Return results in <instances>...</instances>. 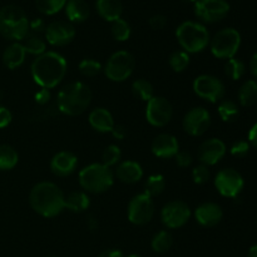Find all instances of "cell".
Here are the masks:
<instances>
[{
    "mask_svg": "<svg viewBox=\"0 0 257 257\" xmlns=\"http://www.w3.org/2000/svg\"><path fill=\"white\" fill-rule=\"evenodd\" d=\"M68 72L67 59L58 52L47 50L33 60L30 74L33 80L44 89H53L63 82Z\"/></svg>",
    "mask_w": 257,
    "mask_h": 257,
    "instance_id": "cell-1",
    "label": "cell"
},
{
    "mask_svg": "<svg viewBox=\"0 0 257 257\" xmlns=\"http://www.w3.org/2000/svg\"><path fill=\"white\" fill-rule=\"evenodd\" d=\"M29 205L42 217H57L65 210V195L58 185L43 181L30 191Z\"/></svg>",
    "mask_w": 257,
    "mask_h": 257,
    "instance_id": "cell-2",
    "label": "cell"
},
{
    "mask_svg": "<svg viewBox=\"0 0 257 257\" xmlns=\"http://www.w3.org/2000/svg\"><path fill=\"white\" fill-rule=\"evenodd\" d=\"M92 97V90L85 83H68L58 93L57 108L60 113L69 117L80 115L90 105Z\"/></svg>",
    "mask_w": 257,
    "mask_h": 257,
    "instance_id": "cell-3",
    "label": "cell"
},
{
    "mask_svg": "<svg viewBox=\"0 0 257 257\" xmlns=\"http://www.w3.org/2000/svg\"><path fill=\"white\" fill-rule=\"evenodd\" d=\"M0 34L8 40L20 42L29 34V19L18 5H5L0 9Z\"/></svg>",
    "mask_w": 257,
    "mask_h": 257,
    "instance_id": "cell-4",
    "label": "cell"
},
{
    "mask_svg": "<svg viewBox=\"0 0 257 257\" xmlns=\"http://www.w3.org/2000/svg\"><path fill=\"white\" fill-rule=\"evenodd\" d=\"M176 38L182 50L188 54L203 52L211 42L207 28L202 23L192 20H187L178 25L176 29Z\"/></svg>",
    "mask_w": 257,
    "mask_h": 257,
    "instance_id": "cell-5",
    "label": "cell"
},
{
    "mask_svg": "<svg viewBox=\"0 0 257 257\" xmlns=\"http://www.w3.org/2000/svg\"><path fill=\"white\" fill-rule=\"evenodd\" d=\"M80 187L88 193L107 192L114 183V172L103 163H92L80 170L78 175Z\"/></svg>",
    "mask_w": 257,
    "mask_h": 257,
    "instance_id": "cell-6",
    "label": "cell"
},
{
    "mask_svg": "<svg viewBox=\"0 0 257 257\" xmlns=\"http://www.w3.org/2000/svg\"><path fill=\"white\" fill-rule=\"evenodd\" d=\"M136 68V59L127 50H118L108 58L103 67L105 77L112 82H124L133 74Z\"/></svg>",
    "mask_w": 257,
    "mask_h": 257,
    "instance_id": "cell-7",
    "label": "cell"
},
{
    "mask_svg": "<svg viewBox=\"0 0 257 257\" xmlns=\"http://www.w3.org/2000/svg\"><path fill=\"white\" fill-rule=\"evenodd\" d=\"M241 45V34L233 28L221 29L211 39V53L218 59H231L235 58Z\"/></svg>",
    "mask_w": 257,
    "mask_h": 257,
    "instance_id": "cell-8",
    "label": "cell"
},
{
    "mask_svg": "<svg viewBox=\"0 0 257 257\" xmlns=\"http://www.w3.org/2000/svg\"><path fill=\"white\" fill-rule=\"evenodd\" d=\"M192 88L197 97L210 103L221 102L226 93L222 80L211 74H201L195 78Z\"/></svg>",
    "mask_w": 257,
    "mask_h": 257,
    "instance_id": "cell-9",
    "label": "cell"
},
{
    "mask_svg": "<svg viewBox=\"0 0 257 257\" xmlns=\"http://www.w3.org/2000/svg\"><path fill=\"white\" fill-rule=\"evenodd\" d=\"M127 216L131 223L136 226H145L152 221L155 216V202L147 193H138L130 201Z\"/></svg>",
    "mask_w": 257,
    "mask_h": 257,
    "instance_id": "cell-10",
    "label": "cell"
},
{
    "mask_svg": "<svg viewBox=\"0 0 257 257\" xmlns=\"http://www.w3.org/2000/svg\"><path fill=\"white\" fill-rule=\"evenodd\" d=\"M173 117V108L170 100L165 97L151 98L146 105V119L153 127H165L171 122Z\"/></svg>",
    "mask_w": 257,
    "mask_h": 257,
    "instance_id": "cell-11",
    "label": "cell"
},
{
    "mask_svg": "<svg viewBox=\"0 0 257 257\" xmlns=\"http://www.w3.org/2000/svg\"><path fill=\"white\" fill-rule=\"evenodd\" d=\"M245 181L241 173L233 168L221 170L215 177V187L223 197L235 198L243 190Z\"/></svg>",
    "mask_w": 257,
    "mask_h": 257,
    "instance_id": "cell-12",
    "label": "cell"
},
{
    "mask_svg": "<svg viewBox=\"0 0 257 257\" xmlns=\"http://www.w3.org/2000/svg\"><path fill=\"white\" fill-rule=\"evenodd\" d=\"M193 10L201 22L217 23L227 17L230 4L227 0H197Z\"/></svg>",
    "mask_w": 257,
    "mask_h": 257,
    "instance_id": "cell-13",
    "label": "cell"
},
{
    "mask_svg": "<svg viewBox=\"0 0 257 257\" xmlns=\"http://www.w3.org/2000/svg\"><path fill=\"white\" fill-rule=\"evenodd\" d=\"M191 217V208L181 200L171 201L161 211V221L167 228L175 230L185 226Z\"/></svg>",
    "mask_w": 257,
    "mask_h": 257,
    "instance_id": "cell-14",
    "label": "cell"
},
{
    "mask_svg": "<svg viewBox=\"0 0 257 257\" xmlns=\"http://www.w3.org/2000/svg\"><path fill=\"white\" fill-rule=\"evenodd\" d=\"M75 27L68 20H54L44 30V39L53 47H65L75 38Z\"/></svg>",
    "mask_w": 257,
    "mask_h": 257,
    "instance_id": "cell-15",
    "label": "cell"
},
{
    "mask_svg": "<svg viewBox=\"0 0 257 257\" xmlns=\"http://www.w3.org/2000/svg\"><path fill=\"white\" fill-rule=\"evenodd\" d=\"M183 130L193 137L205 135L211 125V114L206 108L195 107L188 110L183 117Z\"/></svg>",
    "mask_w": 257,
    "mask_h": 257,
    "instance_id": "cell-16",
    "label": "cell"
},
{
    "mask_svg": "<svg viewBox=\"0 0 257 257\" xmlns=\"http://www.w3.org/2000/svg\"><path fill=\"white\" fill-rule=\"evenodd\" d=\"M225 142L220 138H210V140L203 141L198 147L197 157L202 165L207 166H215L225 157L226 155Z\"/></svg>",
    "mask_w": 257,
    "mask_h": 257,
    "instance_id": "cell-17",
    "label": "cell"
},
{
    "mask_svg": "<svg viewBox=\"0 0 257 257\" xmlns=\"http://www.w3.org/2000/svg\"><path fill=\"white\" fill-rule=\"evenodd\" d=\"M151 150L157 158L168 160V158H175V156L177 155V152L180 151V143L173 135L161 133V135L156 136L155 140L152 141Z\"/></svg>",
    "mask_w": 257,
    "mask_h": 257,
    "instance_id": "cell-18",
    "label": "cell"
},
{
    "mask_svg": "<svg viewBox=\"0 0 257 257\" xmlns=\"http://www.w3.org/2000/svg\"><path fill=\"white\" fill-rule=\"evenodd\" d=\"M193 216L202 227H215L222 221L223 211L217 203L205 202L196 208Z\"/></svg>",
    "mask_w": 257,
    "mask_h": 257,
    "instance_id": "cell-19",
    "label": "cell"
},
{
    "mask_svg": "<svg viewBox=\"0 0 257 257\" xmlns=\"http://www.w3.org/2000/svg\"><path fill=\"white\" fill-rule=\"evenodd\" d=\"M78 167V157L69 151H60L50 160V170L58 177L70 176Z\"/></svg>",
    "mask_w": 257,
    "mask_h": 257,
    "instance_id": "cell-20",
    "label": "cell"
},
{
    "mask_svg": "<svg viewBox=\"0 0 257 257\" xmlns=\"http://www.w3.org/2000/svg\"><path fill=\"white\" fill-rule=\"evenodd\" d=\"M114 177H117L120 182L133 185L142 180L143 168L136 161H123V162L118 163L115 167Z\"/></svg>",
    "mask_w": 257,
    "mask_h": 257,
    "instance_id": "cell-21",
    "label": "cell"
},
{
    "mask_svg": "<svg viewBox=\"0 0 257 257\" xmlns=\"http://www.w3.org/2000/svg\"><path fill=\"white\" fill-rule=\"evenodd\" d=\"M88 122L93 130L99 133L112 132L115 124L112 113L105 108H94L88 115Z\"/></svg>",
    "mask_w": 257,
    "mask_h": 257,
    "instance_id": "cell-22",
    "label": "cell"
},
{
    "mask_svg": "<svg viewBox=\"0 0 257 257\" xmlns=\"http://www.w3.org/2000/svg\"><path fill=\"white\" fill-rule=\"evenodd\" d=\"M27 52L23 43L14 42L5 48L3 53V63L8 69H17L25 62Z\"/></svg>",
    "mask_w": 257,
    "mask_h": 257,
    "instance_id": "cell-23",
    "label": "cell"
},
{
    "mask_svg": "<svg viewBox=\"0 0 257 257\" xmlns=\"http://www.w3.org/2000/svg\"><path fill=\"white\" fill-rule=\"evenodd\" d=\"M95 9L102 19L110 23L120 19L123 14V5L120 0H97Z\"/></svg>",
    "mask_w": 257,
    "mask_h": 257,
    "instance_id": "cell-24",
    "label": "cell"
},
{
    "mask_svg": "<svg viewBox=\"0 0 257 257\" xmlns=\"http://www.w3.org/2000/svg\"><path fill=\"white\" fill-rule=\"evenodd\" d=\"M68 22L83 23L89 18L90 8L85 0H68L64 7Z\"/></svg>",
    "mask_w": 257,
    "mask_h": 257,
    "instance_id": "cell-25",
    "label": "cell"
},
{
    "mask_svg": "<svg viewBox=\"0 0 257 257\" xmlns=\"http://www.w3.org/2000/svg\"><path fill=\"white\" fill-rule=\"evenodd\" d=\"M90 198L84 191H73L65 196V208L73 213H82L88 210Z\"/></svg>",
    "mask_w": 257,
    "mask_h": 257,
    "instance_id": "cell-26",
    "label": "cell"
},
{
    "mask_svg": "<svg viewBox=\"0 0 257 257\" xmlns=\"http://www.w3.org/2000/svg\"><path fill=\"white\" fill-rule=\"evenodd\" d=\"M238 100L243 107H252L257 103V80L250 79L241 85L238 90Z\"/></svg>",
    "mask_w": 257,
    "mask_h": 257,
    "instance_id": "cell-27",
    "label": "cell"
},
{
    "mask_svg": "<svg viewBox=\"0 0 257 257\" xmlns=\"http://www.w3.org/2000/svg\"><path fill=\"white\" fill-rule=\"evenodd\" d=\"M19 162V155L9 145H0V171H10Z\"/></svg>",
    "mask_w": 257,
    "mask_h": 257,
    "instance_id": "cell-28",
    "label": "cell"
},
{
    "mask_svg": "<svg viewBox=\"0 0 257 257\" xmlns=\"http://www.w3.org/2000/svg\"><path fill=\"white\" fill-rule=\"evenodd\" d=\"M23 45H24V49L28 54L35 55V57H39L47 52V42L38 34H30L29 33L24 39Z\"/></svg>",
    "mask_w": 257,
    "mask_h": 257,
    "instance_id": "cell-29",
    "label": "cell"
},
{
    "mask_svg": "<svg viewBox=\"0 0 257 257\" xmlns=\"http://www.w3.org/2000/svg\"><path fill=\"white\" fill-rule=\"evenodd\" d=\"M217 112L221 119L226 123L235 122V120H237L238 115H240L238 105L236 104L233 100H230V99L221 100L220 104H218Z\"/></svg>",
    "mask_w": 257,
    "mask_h": 257,
    "instance_id": "cell-30",
    "label": "cell"
},
{
    "mask_svg": "<svg viewBox=\"0 0 257 257\" xmlns=\"http://www.w3.org/2000/svg\"><path fill=\"white\" fill-rule=\"evenodd\" d=\"M173 245V237L168 231H158L152 238V250L157 253H166L171 250Z\"/></svg>",
    "mask_w": 257,
    "mask_h": 257,
    "instance_id": "cell-31",
    "label": "cell"
},
{
    "mask_svg": "<svg viewBox=\"0 0 257 257\" xmlns=\"http://www.w3.org/2000/svg\"><path fill=\"white\" fill-rule=\"evenodd\" d=\"M132 93L135 94L136 98L143 100V102H148L151 98L155 97L153 85L147 79H145V78L136 79L132 83Z\"/></svg>",
    "mask_w": 257,
    "mask_h": 257,
    "instance_id": "cell-32",
    "label": "cell"
},
{
    "mask_svg": "<svg viewBox=\"0 0 257 257\" xmlns=\"http://www.w3.org/2000/svg\"><path fill=\"white\" fill-rule=\"evenodd\" d=\"M190 54L186 53L185 50H175L168 57V64L173 72L182 73L190 65Z\"/></svg>",
    "mask_w": 257,
    "mask_h": 257,
    "instance_id": "cell-33",
    "label": "cell"
},
{
    "mask_svg": "<svg viewBox=\"0 0 257 257\" xmlns=\"http://www.w3.org/2000/svg\"><path fill=\"white\" fill-rule=\"evenodd\" d=\"M166 180L162 175H151L146 180L145 183V193H147L150 197H157L165 191Z\"/></svg>",
    "mask_w": 257,
    "mask_h": 257,
    "instance_id": "cell-34",
    "label": "cell"
},
{
    "mask_svg": "<svg viewBox=\"0 0 257 257\" xmlns=\"http://www.w3.org/2000/svg\"><path fill=\"white\" fill-rule=\"evenodd\" d=\"M68 0H35L38 12L44 15H54L64 9Z\"/></svg>",
    "mask_w": 257,
    "mask_h": 257,
    "instance_id": "cell-35",
    "label": "cell"
},
{
    "mask_svg": "<svg viewBox=\"0 0 257 257\" xmlns=\"http://www.w3.org/2000/svg\"><path fill=\"white\" fill-rule=\"evenodd\" d=\"M110 33H112V37L114 38L117 42H125V40L130 39L131 33V25L128 24L127 20L124 19H117L112 23V27H110Z\"/></svg>",
    "mask_w": 257,
    "mask_h": 257,
    "instance_id": "cell-36",
    "label": "cell"
},
{
    "mask_svg": "<svg viewBox=\"0 0 257 257\" xmlns=\"http://www.w3.org/2000/svg\"><path fill=\"white\" fill-rule=\"evenodd\" d=\"M246 72V65L242 60L237 58H231L227 60L225 65V73L230 79L238 80L243 77Z\"/></svg>",
    "mask_w": 257,
    "mask_h": 257,
    "instance_id": "cell-37",
    "label": "cell"
},
{
    "mask_svg": "<svg viewBox=\"0 0 257 257\" xmlns=\"http://www.w3.org/2000/svg\"><path fill=\"white\" fill-rule=\"evenodd\" d=\"M79 68V72L82 73V75L87 78H94L99 74L100 72H103V65L100 64L98 60L93 59V58H85L78 65Z\"/></svg>",
    "mask_w": 257,
    "mask_h": 257,
    "instance_id": "cell-38",
    "label": "cell"
},
{
    "mask_svg": "<svg viewBox=\"0 0 257 257\" xmlns=\"http://www.w3.org/2000/svg\"><path fill=\"white\" fill-rule=\"evenodd\" d=\"M122 158V151L117 145H109L104 148L102 153V163L107 167H113L120 162Z\"/></svg>",
    "mask_w": 257,
    "mask_h": 257,
    "instance_id": "cell-39",
    "label": "cell"
},
{
    "mask_svg": "<svg viewBox=\"0 0 257 257\" xmlns=\"http://www.w3.org/2000/svg\"><path fill=\"white\" fill-rule=\"evenodd\" d=\"M210 170H208L207 166L202 165V163L196 166L192 170V180L196 185H205V183H207L210 181Z\"/></svg>",
    "mask_w": 257,
    "mask_h": 257,
    "instance_id": "cell-40",
    "label": "cell"
},
{
    "mask_svg": "<svg viewBox=\"0 0 257 257\" xmlns=\"http://www.w3.org/2000/svg\"><path fill=\"white\" fill-rule=\"evenodd\" d=\"M250 143L247 141L238 140L231 146V155L235 156V157H245L248 152H250Z\"/></svg>",
    "mask_w": 257,
    "mask_h": 257,
    "instance_id": "cell-41",
    "label": "cell"
},
{
    "mask_svg": "<svg viewBox=\"0 0 257 257\" xmlns=\"http://www.w3.org/2000/svg\"><path fill=\"white\" fill-rule=\"evenodd\" d=\"M176 163H177L178 167L186 168L188 166H191L192 163V155H191L188 151H178L177 155L175 156Z\"/></svg>",
    "mask_w": 257,
    "mask_h": 257,
    "instance_id": "cell-42",
    "label": "cell"
},
{
    "mask_svg": "<svg viewBox=\"0 0 257 257\" xmlns=\"http://www.w3.org/2000/svg\"><path fill=\"white\" fill-rule=\"evenodd\" d=\"M148 24H150V27L152 28L153 30H161L167 25V18L163 14H156L150 18Z\"/></svg>",
    "mask_w": 257,
    "mask_h": 257,
    "instance_id": "cell-43",
    "label": "cell"
},
{
    "mask_svg": "<svg viewBox=\"0 0 257 257\" xmlns=\"http://www.w3.org/2000/svg\"><path fill=\"white\" fill-rule=\"evenodd\" d=\"M50 90L49 89H44V88H40V90H38L37 93H35L34 95V99L35 102L38 103L39 105H42V107H44V105H47L48 103H49L50 100Z\"/></svg>",
    "mask_w": 257,
    "mask_h": 257,
    "instance_id": "cell-44",
    "label": "cell"
},
{
    "mask_svg": "<svg viewBox=\"0 0 257 257\" xmlns=\"http://www.w3.org/2000/svg\"><path fill=\"white\" fill-rule=\"evenodd\" d=\"M45 28L47 25L42 18H35L32 22H29V32H32V34L39 35V33H44Z\"/></svg>",
    "mask_w": 257,
    "mask_h": 257,
    "instance_id": "cell-45",
    "label": "cell"
},
{
    "mask_svg": "<svg viewBox=\"0 0 257 257\" xmlns=\"http://www.w3.org/2000/svg\"><path fill=\"white\" fill-rule=\"evenodd\" d=\"M12 112L4 105H0V128H5L12 123Z\"/></svg>",
    "mask_w": 257,
    "mask_h": 257,
    "instance_id": "cell-46",
    "label": "cell"
},
{
    "mask_svg": "<svg viewBox=\"0 0 257 257\" xmlns=\"http://www.w3.org/2000/svg\"><path fill=\"white\" fill-rule=\"evenodd\" d=\"M112 136L118 141H122L127 137V128L124 127L123 124H114L112 130Z\"/></svg>",
    "mask_w": 257,
    "mask_h": 257,
    "instance_id": "cell-47",
    "label": "cell"
},
{
    "mask_svg": "<svg viewBox=\"0 0 257 257\" xmlns=\"http://www.w3.org/2000/svg\"><path fill=\"white\" fill-rule=\"evenodd\" d=\"M248 143L250 146H253V147L257 148V123L251 127L250 132H248Z\"/></svg>",
    "mask_w": 257,
    "mask_h": 257,
    "instance_id": "cell-48",
    "label": "cell"
},
{
    "mask_svg": "<svg viewBox=\"0 0 257 257\" xmlns=\"http://www.w3.org/2000/svg\"><path fill=\"white\" fill-rule=\"evenodd\" d=\"M98 257H124L123 256L122 251L119 250H107L103 251Z\"/></svg>",
    "mask_w": 257,
    "mask_h": 257,
    "instance_id": "cell-49",
    "label": "cell"
},
{
    "mask_svg": "<svg viewBox=\"0 0 257 257\" xmlns=\"http://www.w3.org/2000/svg\"><path fill=\"white\" fill-rule=\"evenodd\" d=\"M250 70L251 73H252L253 77L257 79V52L252 55V58H251L250 60Z\"/></svg>",
    "mask_w": 257,
    "mask_h": 257,
    "instance_id": "cell-50",
    "label": "cell"
},
{
    "mask_svg": "<svg viewBox=\"0 0 257 257\" xmlns=\"http://www.w3.org/2000/svg\"><path fill=\"white\" fill-rule=\"evenodd\" d=\"M88 226H89V228L92 231H95L98 228V222L95 221L94 217H92V216H90L89 220H88Z\"/></svg>",
    "mask_w": 257,
    "mask_h": 257,
    "instance_id": "cell-51",
    "label": "cell"
},
{
    "mask_svg": "<svg viewBox=\"0 0 257 257\" xmlns=\"http://www.w3.org/2000/svg\"><path fill=\"white\" fill-rule=\"evenodd\" d=\"M248 257H257V245H253L248 251Z\"/></svg>",
    "mask_w": 257,
    "mask_h": 257,
    "instance_id": "cell-52",
    "label": "cell"
},
{
    "mask_svg": "<svg viewBox=\"0 0 257 257\" xmlns=\"http://www.w3.org/2000/svg\"><path fill=\"white\" fill-rule=\"evenodd\" d=\"M128 257H141V256L137 255V253H132V255H130Z\"/></svg>",
    "mask_w": 257,
    "mask_h": 257,
    "instance_id": "cell-53",
    "label": "cell"
},
{
    "mask_svg": "<svg viewBox=\"0 0 257 257\" xmlns=\"http://www.w3.org/2000/svg\"><path fill=\"white\" fill-rule=\"evenodd\" d=\"M183 2H188V3H196L197 0H183Z\"/></svg>",
    "mask_w": 257,
    "mask_h": 257,
    "instance_id": "cell-54",
    "label": "cell"
},
{
    "mask_svg": "<svg viewBox=\"0 0 257 257\" xmlns=\"http://www.w3.org/2000/svg\"><path fill=\"white\" fill-rule=\"evenodd\" d=\"M49 257H55V256H49Z\"/></svg>",
    "mask_w": 257,
    "mask_h": 257,
    "instance_id": "cell-55",
    "label": "cell"
}]
</instances>
